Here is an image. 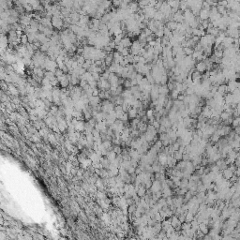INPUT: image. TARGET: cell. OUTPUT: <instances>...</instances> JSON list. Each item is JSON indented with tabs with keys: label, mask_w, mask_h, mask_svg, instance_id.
Instances as JSON below:
<instances>
[{
	"label": "cell",
	"mask_w": 240,
	"mask_h": 240,
	"mask_svg": "<svg viewBox=\"0 0 240 240\" xmlns=\"http://www.w3.org/2000/svg\"><path fill=\"white\" fill-rule=\"evenodd\" d=\"M146 116H147V118L152 117V116H153V111H152V110H148L147 113H146Z\"/></svg>",
	"instance_id": "7c38bea8"
},
{
	"label": "cell",
	"mask_w": 240,
	"mask_h": 240,
	"mask_svg": "<svg viewBox=\"0 0 240 240\" xmlns=\"http://www.w3.org/2000/svg\"><path fill=\"white\" fill-rule=\"evenodd\" d=\"M218 92L223 95L225 92H227V86L225 84H220L218 87Z\"/></svg>",
	"instance_id": "52a82bcc"
},
{
	"label": "cell",
	"mask_w": 240,
	"mask_h": 240,
	"mask_svg": "<svg viewBox=\"0 0 240 240\" xmlns=\"http://www.w3.org/2000/svg\"><path fill=\"white\" fill-rule=\"evenodd\" d=\"M124 84H125V87H131V80H127V81H124Z\"/></svg>",
	"instance_id": "8fae6325"
},
{
	"label": "cell",
	"mask_w": 240,
	"mask_h": 240,
	"mask_svg": "<svg viewBox=\"0 0 240 240\" xmlns=\"http://www.w3.org/2000/svg\"><path fill=\"white\" fill-rule=\"evenodd\" d=\"M120 54H121L124 57H126L127 55H129V50L128 49V48H124V49L121 52H120Z\"/></svg>",
	"instance_id": "30bf717a"
},
{
	"label": "cell",
	"mask_w": 240,
	"mask_h": 240,
	"mask_svg": "<svg viewBox=\"0 0 240 240\" xmlns=\"http://www.w3.org/2000/svg\"><path fill=\"white\" fill-rule=\"evenodd\" d=\"M136 114H137V109L136 108H131V109H129V113H128V116L129 117H131V118H134L136 116Z\"/></svg>",
	"instance_id": "8992f818"
},
{
	"label": "cell",
	"mask_w": 240,
	"mask_h": 240,
	"mask_svg": "<svg viewBox=\"0 0 240 240\" xmlns=\"http://www.w3.org/2000/svg\"><path fill=\"white\" fill-rule=\"evenodd\" d=\"M196 70L199 71L200 73H203L206 70V66L204 61H200L199 63L196 64Z\"/></svg>",
	"instance_id": "3957f363"
},
{
	"label": "cell",
	"mask_w": 240,
	"mask_h": 240,
	"mask_svg": "<svg viewBox=\"0 0 240 240\" xmlns=\"http://www.w3.org/2000/svg\"><path fill=\"white\" fill-rule=\"evenodd\" d=\"M120 43L123 45L124 48H129V47L131 46V39H129V37H123L121 41H120Z\"/></svg>",
	"instance_id": "277c9868"
},
{
	"label": "cell",
	"mask_w": 240,
	"mask_h": 240,
	"mask_svg": "<svg viewBox=\"0 0 240 240\" xmlns=\"http://www.w3.org/2000/svg\"><path fill=\"white\" fill-rule=\"evenodd\" d=\"M168 28H169V29L172 31H174V30H175L176 29V27H177V23L176 22H175V21H169L167 23V26H166Z\"/></svg>",
	"instance_id": "5b68a950"
},
{
	"label": "cell",
	"mask_w": 240,
	"mask_h": 240,
	"mask_svg": "<svg viewBox=\"0 0 240 240\" xmlns=\"http://www.w3.org/2000/svg\"><path fill=\"white\" fill-rule=\"evenodd\" d=\"M146 193V189L145 188H143V187H141L140 189H139V190H137V194L139 196H143Z\"/></svg>",
	"instance_id": "9c48e42d"
},
{
	"label": "cell",
	"mask_w": 240,
	"mask_h": 240,
	"mask_svg": "<svg viewBox=\"0 0 240 240\" xmlns=\"http://www.w3.org/2000/svg\"><path fill=\"white\" fill-rule=\"evenodd\" d=\"M210 11V9H209ZM209 11L208 9H201V11H199V18L201 19L202 21L203 20H208L209 19Z\"/></svg>",
	"instance_id": "7a4b0ae2"
},
{
	"label": "cell",
	"mask_w": 240,
	"mask_h": 240,
	"mask_svg": "<svg viewBox=\"0 0 240 240\" xmlns=\"http://www.w3.org/2000/svg\"><path fill=\"white\" fill-rule=\"evenodd\" d=\"M51 23H52V26L57 28V29H60V28L63 26L64 25V22H63V19L61 18V15L59 16H53L52 20H51Z\"/></svg>",
	"instance_id": "6da1fadb"
},
{
	"label": "cell",
	"mask_w": 240,
	"mask_h": 240,
	"mask_svg": "<svg viewBox=\"0 0 240 240\" xmlns=\"http://www.w3.org/2000/svg\"><path fill=\"white\" fill-rule=\"evenodd\" d=\"M214 56L218 57V58H222V57L223 56V52H222V50H215Z\"/></svg>",
	"instance_id": "ba28073f"
}]
</instances>
